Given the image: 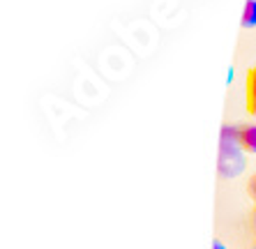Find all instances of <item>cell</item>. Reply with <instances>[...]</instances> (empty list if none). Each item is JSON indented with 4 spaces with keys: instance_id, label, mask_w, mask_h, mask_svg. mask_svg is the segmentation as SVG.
<instances>
[{
    "instance_id": "cell-5",
    "label": "cell",
    "mask_w": 256,
    "mask_h": 249,
    "mask_svg": "<svg viewBox=\"0 0 256 249\" xmlns=\"http://www.w3.org/2000/svg\"><path fill=\"white\" fill-rule=\"evenodd\" d=\"M252 231H254V240H256V206L252 210Z\"/></svg>"
},
{
    "instance_id": "cell-4",
    "label": "cell",
    "mask_w": 256,
    "mask_h": 249,
    "mask_svg": "<svg viewBox=\"0 0 256 249\" xmlns=\"http://www.w3.org/2000/svg\"><path fill=\"white\" fill-rule=\"evenodd\" d=\"M247 192H250V196H252V201H254V206H256V173L250 178V184H247Z\"/></svg>"
},
{
    "instance_id": "cell-6",
    "label": "cell",
    "mask_w": 256,
    "mask_h": 249,
    "mask_svg": "<svg viewBox=\"0 0 256 249\" xmlns=\"http://www.w3.org/2000/svg\"><path fill=\"white\" fill-rule=\"evenodd\" d=\"M212 249H228V247L222 242V240H214V242H212Z\"/></svg>"
},
{
    "instance_id": "cell-1",
    "label": "cell",
    "mask_w": 256,
    "mask_h": 249,
    "mask_svg": "<svg viewBox=\"0 0 256 249\" xmlns=\"http://www.w3.org/2000/svg\"><path fill=\"white\" fill-rule=\"evenodd\" d=\"M238 141L244 154H256V122L238 124Z\"/></svg>"
},
{
    "instance_id": "cell-3",
    "label": "cell",
    "mask_w": 256,
    "mask_h": 249,
    "mask_svg": "<svg viewBox=\"0 0 256 249\" xmlns=\"http://www.w3.org/2000/svg\"><path fill=\"white\" fill-rule=\"evenodd\" d=\"M240 26L242 28H256V0H244Z\"/></svg>"
},
{
    "instance_id": "cell-2",
    "label": "cell",
    "mask_w": 256,
    "mask_h": 249,
    "mask_svg": "<svg viewBox=\"0 0 256 249\" xmlns=\"http://www.w3.org/2000/svg\"><path fill=\"white\" fill-rule=\"evenodd\" d=\"M244 102H247V111L256 118V65L247 70L244 76Z\"/></svg>"
}]
</instances>
